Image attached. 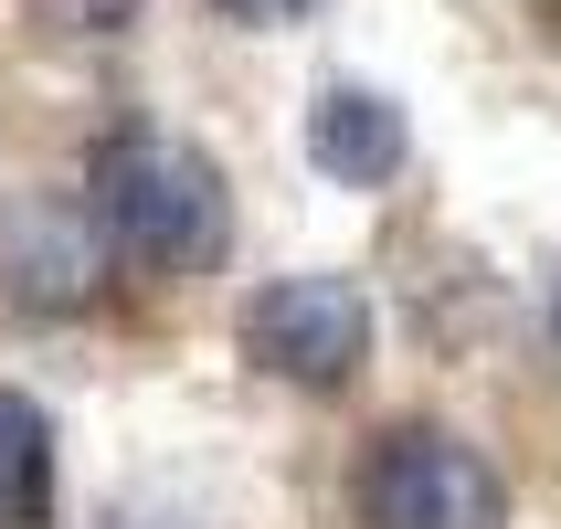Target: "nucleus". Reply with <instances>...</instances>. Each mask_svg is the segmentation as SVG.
Masks as SVG:
<instances>
[{"instance_id":"obj_1","label":"nucleus","mask_w":561,"mask_h":529,"mask_svg":"<svg viewBox=\"0 0 561 529\" xmlns=\"http://www.w3.org/2000/svg\"><path fill=\"white\" fill-rule=\"evenodd\" d=\"M85 191H95L106 244H117L138 276H202V265H222L233 202H222V170L191 149V138L127 127V138H106V149H95Z\"/></svg>"},{"instance_id":"obj_2","label":"nucleus","mask_w":561,"mask_h":529,"mask_svg":"<svg viewBox=\"0 0 561 529\" xmlns=\"http://www.w3.org/2000/svg\"><path fill=\"white\" fill-rule=\"evenodd\" d=\"M360 529H499V467L445 424H392L360 456Z\"/></svg>"},{"instance_id":"obj_3","label":"nucleus","mask_w":561,"mask_h":529,"mask_svg":"<svg viewBox=\"0 0 561 529\" xmlns=\"http://www.w3.org/2000/svg\"><path fill=\"white\" fill-rule=\"evenodd\" d=\"M244 360L297 381V392H340L371 360V297L350 276H276L244 297Z\"/></svg>"},{"instance_id":"obj_4","label":"nucleus","mask_w":561,"mask_h":529,"mask_svg":"<svg viewBox=\"0 0 561 529\" xmlns=\"http://www.w3.org/2000/svg\"><path fill=\"white\" fill-rule=\"evenodd\" d=\"M403 106L392 95H371V85H318V106H308V159L329 170L340 191H381L392 170H403Z\"/></svg>"},{"instance_id":"obj_5","label":"nucleus","mask_w":561,"mask_h":529,"mask_svg":"<svg viewBox=\"0 0 561 529\" xmlns=\"http://www.w3.org/2000/svg\"><path fill=\"white\" fill-rule=\"evenodd\" d=\"M0 286H11L22 308H75V297L95 286V244H85V222H64L54 202L11 212V233H0Z\"/></svg>"},{"instance_id":"obj_6","label":"nucleus","mask_w":561,"mask_h":529,"mask_svg":"<svg viewBox=\"0 0 561 529\" xmlns=\"http://www.w3.org/2000/svg\"><path fill=\"white\" fill-rule=\"evenodd\" d=\"M0 529H54V424L32 392H0Z\"/></svg>"},{"instance_id":"obj_7","label":"nucleus","mask_w":561,"mask_h":529,"mask_svg":"<svg viewBox=\"0 0 561 529\" xmlns=\"http://www.w3.org/2000/svg\"><path fill=\"white\" fill-rule=\"evenodd\" d=\"M222 11H233V22H308L318 0H222Z\"/></svg>"},{"instance_id":"obj_8","label":"nucleus","mask_w":561,"mask_h":529,"mask_svg":"<svg viewBox=\"0 0 561 529\" xmlns=\"http://www.w3.org/2000/svg\"><path fill=\"white\" fill-rule=\"evenodd\" d=\"M95 529H191V519H170V508H106Z\"/></svg>"},{"instance_id":"obj_9","label":"nucleus","mask_w":561,"mask_h":529,"mask_svg":"<svg viewBox=\"0 0 561 529\" xmlns=\"http://www.w3.org/2000/svg\"><path fill=\"white\" fill-rule=\"evenodd\" d=\"M540 329H551V360H561V276H551V297H540Z\"/></svg>"}]
</instances>
